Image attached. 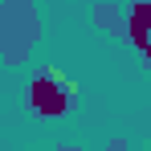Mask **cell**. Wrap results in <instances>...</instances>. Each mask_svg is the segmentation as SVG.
Returning a JSON list of instances; mask_svg holds the SVG:
<instances>
[{
  "mask_svg": "<svg viewBox=\"0 0 151 151\" xmlns=\"http://www.w3.org/2000/svg\"><path fill=\"white\" fill-rule=\"evenodd\" d=\"M78 82L57 65H41L25 86V110L33 119H65L78 110Z\"/></svg>",
  "mask_w": 151,
  "mask_h": 151,
  "instance_id": "1",
  "label": "cell"
},
{
  "mask_svg": "<svg viewBox=\"0 0 151 151\" xmlns=\"http://www.w3.org/2000/svg\"><path fill=\"white\" fill-rule=\"evenodd\" d=\"M41 41L37 0H0V61L21 65Z\"/></svg>",
  "mask_w": 151,
  "mask_h": 151,
  "instance_id": "2",
  "label": "cell"
},
{
  "mask_svg": "<svg viewBox=\"0 0 151 151\" xmlns=\"http://www.w3.org/2000/svg\"><path fill=\"white\" fill-rule=\"evenodd\" d=\"M127 12V45L139 53L143 70H151V0H131Z\"/></svg>",
  "mask_w": 151,
  "mask_h": 151,
  "instance_id": "3",
  "label": "cell"
},
{
  "mask_svg": "<svg viewBox=\"0 0 151 151\" xmlns=\"http://www.w3.org/2000/svg\"><path fill=\"white\" fill-rule=\"evenodd\" d=\"M90 21H94L102 33H110L114 41H127V12L119 4H94V8H90Z\"/></svg>",
  "mask_w": 151,
  "mask_h": 151,
  "instance_id": "4",
  "label": "cell"
},
{
  "mask_svg": "<svg viewBox=\"0 0 151 151\" xmlns=\"http://www.w3.org/2000/svg\"><path fill=\"white\" fill-rule=\"evenodd\" d=\"M102 151H127V139H110V143H106Z\"/></svg>",
  "mask_w": 151,
  "mask_h": 151,
  "instance_id": "5",
  "label": "cell"
},
{
  "mask_svg": "<svg viewBox=\"0 0 151 151\" xmlns=\"http://www.w3.org/2000/svg\"><path fill=\"white\" fill-rule=\"evenodd\" d=\"M57 151H78V147H57Z\"/></svg>",
  "mask_w": 151,
  "mask_h": 151,
  "instance_id": "6",
  "label": "cell"
}]
</instances>
